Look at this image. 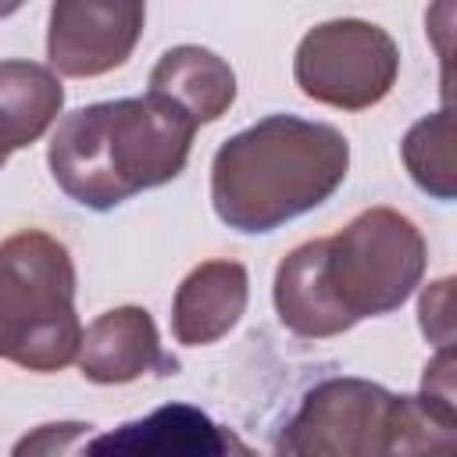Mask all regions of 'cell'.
<instances>
[{"mask_svg":"<svg viewBox=\"0 0 457 457\" xmlns=\"http://www.w3.org/2000/svg\"><path fill=\"white\" fill-rule=\"evenodd\" d=\"M403 164L411 179L436 200H453V114L450 107L421 118L403 136Z\"/></svg>","mask_w":457,"mask_h":457,"instance_id":"4fadbf2b","label":"cell"},{"mask_svg":"<svg viewBox=\"0 0 457 457\" xmlns=\"http://www.w3.org/2000/svg\"><path fill=\"white\" fill-rule=\"evenodd\" d=\"M143 4H54L46 29L50 71L68 79H93L121 68L143 36Z\"/></svg>","mask_w":457,"mask_h":457,"instance_id":"52a82bcc","label":"cell"},{"mask_svg":"<svg viewBox=\"0 0 457 457\" xmlns=\"http://www.w3.org/2000/svg\"><path fill=\"white\" fill-rule=\"evenodd\" d=\"M450 296H453V278H439L432 286H425L421 293V332L446 350L453 343V314H450Z\"/></svg>","mask_w":457,"mask_h":457,"instance_id":"9a60e30c","label":"cell"},{"mask_svg":"<svg viewBox=\"0 0 457 457\" xmlns=\"http://www.w3.org/2000/svg\"><path fill=\"white\" fill-rule=\"evenodd\" d=\"M250 282L239 261H207L193 268L171 303V332L182 346L218 343L246 311Z\"/></svg>","mask_w":457,"mask_h":457,"instance_id":"30bf717a","label":"cell"},{"mask_svg":"<svg viewBox=\"0 0 457 457\" xmlns=\"http://www.w3.org/2000/svg\"><path fill=\"white\" fill-rule=\"evenodd\" d=\"M196 125L157 96L79 107L61 118L46 164L54 182L89 211H111L182 175Z\"/></svg>","mask_w":457,"mask_h":457,"instance_id":"3957f363","label":"cell"},{"mask_svg":"<svg viewBox=\"0 0 457 457\" xmlns=\"http://www.w3.org/2000/svg\"><path fill=\"white\" fill-rule=\"evenodd\" d=\"M79 371L89 382L118 386L150 371H175V357L164 353L157 325L143 307H114L100 314L79 343Z\"/></svg>","mask_w":457,"mask_h":457,"instance_id":"9c48e42d","label":"cell"},{"mask_svg":"<svg viewBox=\"0 0 457 457\" xmlns=\"http://www.w3.org/2000/svg\"><path fill=\"white\" fill-rule=\"evenodd\" d=\"M400 71V50L393 36L361 18H336L314 25L293 57V75L303 96L339 107L364 111L378 104Z\"/></svg>","mask_w":457,"mask_h":457,"instance_id":"5b68a950","label":"cell"},{"mask_svg":"<svg viewBox=\"0 0 457 457\" xmlns=\"http://www.w3.org/2000/svg\"><path fill=\"white\" fill-rule=\"evenodd\" d=\"M4 164H7V154H4V150H0V168H4Z\"/></svg>","mask_w":457,"mask_h":457,"instance_id":"ac0fdd59","label":"cell"},{"mask_svg":"<svg viewBox=\"0 0 457 457\" xmlns=\"http://www.w3.org/2000/svg\"><path fill=\"white\" fill-rule=\"evenodd\" d=\"M89 436H93V425L86 421H46L25 432L14 443L11 457H79Z\"/></svg>","mask_w":457,"mask_h":457,"instance_id":"5bb4252c","label":"cell"},{"mask_svg":"<svg viewBox=\"0 0 457 457\" xmlns=\"http://www.w3.org/2000/svg\"><path fill=\"white\" fill-rule=\"evenodd\" d=\"M346 168L350 143L336 125L268 114L218 146L211 204L236 232H271L325 204Z\"/></svg>","mask_w":457,"mask_h":457,"instance_id":"7a4b0ae2","label":"cell"},{"mask_svg":"<svg viewBox=\"0 0 457 457\" xmlns=\"http://www.w3.org/2000/svg\"><path fill=\"white\" fill-rule=\"evenodd\" d=\"M75 264L39 228L0 243V357L29 371H61L79 357Z\"/></svg>","mask_w":457,"mask_h":457,"instance_id":"277c9868","label":"cell"},{"mask_svg":"<svg viewBox=\"0 0 457 457\" xmlns=\"http://www.w3.org/2000/svg\"><path fill=\"white\" fill-rule=\"evenodd\" d=\"M425 239L393 207H368L328 239L300 243L275 271L278 321L303 339H328L389 314L425 275Z\"/></svg>","mask_w":457,"mask_h":457,"instance_id":"6da1fadb","label":"cell"},{"mask_svg":"<svg viewBox=\"0 0 457 457\" xmlns=\"http://www.w3.org/2000/svg\"><path fill=\"white\" fill-rule=\"evenodd\" d=\"M225 457H257V453H253L232 428H225Z\"/></svg>","mask_w":457,"mask_h":457,"instance_id":"e0dca14e","label":"cell"},{"mask_svg":"<svg viewBox=\"0 0 457 457\" xmlns=\"http://www.w3.org/2000/svg\"><path fill=\"white\" fill-rule=\"evenodd\" d=\"M389 389L368 378L318 382L275 439V457H393Z\"/></svg>","mask_w":457,"mask_h":457,"instance_id":"8992f818","label":"cell"},{"mask_svg":"<svg viewBox=\"0 0 457 457\" xmlns=\"http://www.w3.org/2000/svg\"><path fill=\"white\" fill-rule=\"evenodd\" d=\"M64 86L36 61H0V150L36 143L61 114Z\"/></svg>","mask_w":457,"mask_h":457,"instance_id":"7c38bea8","label":"cell"},{"mask_svg":"<svg viewBox=\"0 0 457 457\" xmlns=\"http://www.w3.org/2000/svg\"><path fill=\"white\" fill-rule=\"evenodd\" d=\"M421 396L453 407V350H439L428 364H425V378H421Z\"/></svg>","mask_w":457,"mask_h":457,"instance_id":"2e32d148","label":"cell"},{"mask_svg":"<svg viewBox=\"0 0 457 457\" xmlns=\"http://www.w3.org/2000/svg\"><path fill=\"white\" fill-rule=\"evenodd\" d=\"M79 457H225V428L193 403H164L114 432H93Z\"/></svg>","mask_w":457,"mask_h":457,"instance_id":"ba28073f","label":"cell"},{"mask_svg":"<svg viewBox=\"0 0 457 457\" xmlns=\"http://www.w3.org/2000/svg\"><path fill=\"white\" fill-rule=\"evenodd\" d=\"M150 96L182 111L193 125L218 121L236 100V75L228 61L204 46H171L150 71Z\"/></svg>","mask_w":457,"mask_h":457,"instance_id":"8fae6325","label":"cell"}]
</instances>
